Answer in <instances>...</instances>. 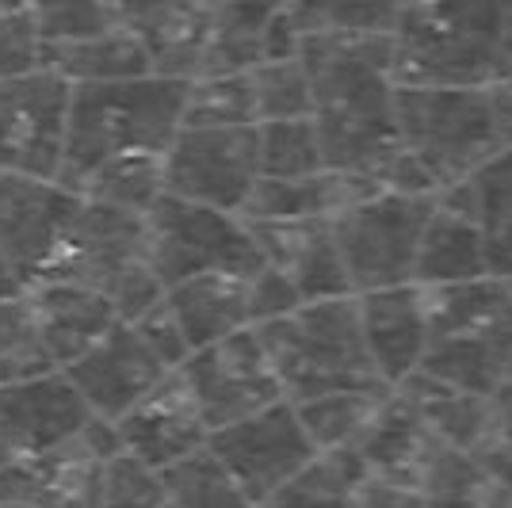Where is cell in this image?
<instances>
[{"mask_svg":"<svg viewBox=\"0 0 512 508\" xmlns=\"http://www.w3.org/2000/svg\"><path fill=\"white\" fill-rule=\"evenodd\" d=\"M302 65L314 85V123L329 169L383 176L402 153L394 31H318L302 39Z\"/></svg>","mask_w":512,"mask_h":508,"instance_id":"6da1fadb","label":"cell"},{"mask_svg":"<svg viewBox=\"0 0 512 508\" xmlns=\"http://www.w3.org/2000/svg\"><path fill=\"white\" fill-rule=\"evenodd\" d=\"M188 85L180 77H130L104 85H73L69 138H65V184L85 180L115 157H165L184 130Z\"/></svg>","mask_w":512,"mask_h":508,"instance_id":"7a4b0ae2","label":"cell"},{"mask_svg":"<svg viewBox=\"0 0 512 508\" xmlns=\"http://www.w3.org/2000/svg\"><path fill=\"white\" fill-rule=\"evenodd\" d=\"M512 0H425L394 27L398 85L486 88L501 81Z\"/></svg>","mask_w":512,"mask_h":508,"instance_id":"3957f363","label":"cell"},{"mask_svg":"<svg viewBox=\"0 0 512 508\" xmlns=\"http://www.w3.org/2000/svg\"><path fill=\"white\" fill-rule=\"evenodd\" d=\"M428 302V375L463 390L497 398L509 382L512 360V287L501 276H482L451 287H421Z\"/></svg>","mask_w":512,"mask_h":508,"instance_id":"277c9868","label":"cell"},{"mask_svg":"<svg viewBox=\"0 0 512 508\" xmlns=\"http://www.w3.org/2000/svg\"><path fill=\"white\" fill-rule=\"evenodd\" d=\"M256 333L264 340L283 382V394L291 402L383 382L363 340L356 295L302 302L295 314L256 325Z\"/></svg>","mask_w":512,"mask_h":508,"instance_id":"5b68a950","label":"cell"},{"mask_svg":"<svg viewBox=\"0 0 512 508\" xmlns=\"http://www.w3.org/2000/svg\"><path fill=\"white\" fill-rule=\"evenodd\" d=\"M398 138L440 191L470 180L509 149L490 88L398 85Z\"/></svg>","mask_w":512,"mask_h":508,"instance_id":"8992f818","label":"cell"},{"mask_svg":"<svg viewBox=\"0 0 512 508\" xmlns=\"http://www.w3.org/2000/svg\"><path fill=\"white\" fill-rule=\"evenodd\" d=\"M54 279H77L104 291L123 321H138L142 314H150L157 302H165V291H169L150 260L146 214L96 203V199H85V207L77 214Z\"/></svg>","mask_w":512,"mask_h":508,"instance_id":"52a82bcc","label":"cell"},{"mask_svg":"<svg viewBox=\"0 0 512 508\" xmlns=\"http://www.w3.org/2000/svg\"><path fill=\"white\" fill-rule=\"evenodd\" d=\"M150 260L165 287L207 272L256 276L268 260L245 214L165 191L146 214Z\"/></svg>","mask_w":512,"mask_h":508,"instance_id":"ba28073f","label":"cell"},{"mask_svg":"<svg viewBox=\"0 0 512 508\" xmlns=\"http://www.w3.org/2000/svg\"><path fill=\"white\" fill-rule=\"evenodd\" d=\"M440 195H409V191H371L348 203L333 218V233L348 264L356 295L402 287L417 276L421 237Z\"/></svg>","mask_w":512,"mask_h":508,"instance_id":"9c48e42d","label":"cell"},{"mask_svg":"<svg viewBox=\"0 0 512 508\" xmlns=\"http://www.w3.org/2000/svg\"><path fill=\"white\" fill-rule=\"evenodd\" d=\"M81 207L85 195L62 176L0 172V253L31 279V287L54 279Z\"/></svg>","mask_w":512,"mask_h":508,"instance_id":"30bf717a","label":"cell"},{"mask_svg":"<svg viewBox=\"0 0 512 508\" xmlns=\"http://www.w3.org/2000/svg\"><path fill=\"white\" fill-rule=\"evenodd\" d=\"M73 85L54 69L0 77V172L62 176Z\"/></svg>","mask_w":512,"mask_h":508,"instance_id":"8fae6325","label":"cell"},{"mask_svg":"<svg viewBox=\"0 0 512 508\" xmlns=\"http://www.w3.org/2000/svg\"><path fill=\"white\" fill-rule=\"evenodd\" d=\"M260 184L256 127H184L165 153V191L245 214Z\"/></svg>","mask_w":512,"mask_h":508,"instance_id":"7c38bea8","label":"cell"},{"mask_svg":"<svg viewBox=\"0 0 512 508\" xmlns=\"http://www.w3.org/2000/svg\"><path fill=\"white\" fill-rule=\"evenodd\" d=\"M180 375L188 382L211 432L245 421V417L287 398L256 325L192 352L188 363L180 367Z\"/></svg>","mask_w":512,"mask_h":508,"instance_id":"4fadbf2b","label":"cell"},{"mask_svg":"<svg viewBox=\"0 0 512 508\" xmlns=\"http://www.w3.org/2000/svg\"><path fill=\"white\" fill-rule=\"evenodd\" d=\"M115 451H123L119 424L96 417L77 440L0 466V505L92 508L100 470Z\"/></svg>","mask_w":512,"mask_h":508,"instance_id":"5bb4252c","label":"cell"},{"mask_svg":"<svg viewBox=\"0 0 512 508\" xmlns=\"http://www.w3.org/2000/svg\"><path fill=\"white\" fill-rule=\"evenodd\" d=\"M211 447L234 470V478L256 508L268 505L318 455V444L310 440L291 398L211 432Z\"/></svg>","mask_w":512,"mask_h":508,"instance_id":"9a60e30c","label":"cell"},{"mask_svg":"<svg viewBox=\"0 0 512 508\" xmlns=\"http://www.w3.org/2000/svg\"><path fill=\"white\" fill-rule=\"evenodd\" d=\"M96 421L92 405L65 371L0 382V455L4 463L43 455L77 440Z\"/></svg>","mask_w":512,"mask_h":508,"instance_id":"2e32d148","label":"cell"},{"mask_svg":"<svg viewBox=\"0 0 512 508\" xmlns=\"http://www.w3.org/2000/svg\"><path fill=\"white\" fill-rule=\"evenodd\" d=\"M65 375L77 382L96 417L123 421L153 386L169 379L172 367L134 321H115L100 344H92L81 360L65 367Z\"/></svg>","mask_w":512,"mask_h":508,"instance_id":"e0dca14e","label":"cell"},{"mask_svg":"<svg viewBox=\"0 0 512 508\" xmlns=\"http://www.w3.org/2000/svg\"><path fill=\"white\" fill-rule=\"evenodd\" d=\"M360 325L371 363L386 386H402L409 375L425 367L432 325H428V302L417 283L383 287V291H363Z\"/></svg>","mask_w":512,"mask_h":508,"instance_id":"ac0fdd59","label":"cell"},{"mask_svg":"<svg viewBox=\"0 0 512 508\" xmlns=\"http://www.w3.org/2000/svg\"><path fill=\"white\" fill-rule=\"evenodd\" d=\"M119 27L142 43L153 73L195 81L211 43V4L203 0H119Z\"/></svg>","mask_w":512,"mask_h":508,"instance_id":"d6986e66","label":"cell"},{"mask_svg":"<svg viewBox=\"0 0 512 508\" xmlns=\"http://www.w3.org/2000/svg\"><path fill=\"white\" fill-rule=\"evenodd\" d=\"M119 424V436L130 455H138L153 470L180 463L199 447L211 444V428L180 371H172L161 386H153L142 402L130 409Z\"/></svg>","mask_w":512,"mask_h":508,"instance_id":"ffe728a7","label":"cell"},{"mask_svg":"<svg viewBox=\"0 0 512 508\" xmlns=\"http://www.w3.org/2000/svg\"><path fill=\"white\" fill-rule=\"evenodd\" d=\"M264 249V260L299 287L306 302L318 298H348L356 295L348 264L337 245V233L329 218L318 222H249Z\"/></svg>","mask_w":512,"mask_h":508,"instance_id":"44dd1931","label":"cell"},{"mask_svg":"<svg viewBox=\"0 0 512 508\" xmlns=\"http://www.w3.org/2000/svg\"><path fill=\"white\" fill-rule=\"evenodd\" d=\"M482 276H493V272L478 214L459 188L440 191L436 211L421 237L413 283L417 287H451V283H470Z\"/></svg>","mask_w":512,"mask_h":508,"instance_id":"7402d4cb","label":"cell"},{"mask_svg":"<svg viewBox=\"0 0 512 508\" xmlns=\"http://www.w3.org/2000/svg\"><path fill=\"white\" fill-rule=\"evenodd\" d=\"M31 302L50 344V356L62 371L81 360L92 344H100L115 321H123L104 291L77 279H46L31 287Z\"/></svg>","mask_w":512,"mask_h":508,"instance_id":"603a6c76","label":"cell"},{"mask_svg":"<svg viewBox=\"0 0 512 508\" xmlns=\"http://www.w3.org/2000/svg\"><path fill=\"white\" fill-rule=\"evenodd\" d=\"M371 191H379L375 180L337 169L314 172V176H260L245 218L249 222H318V218L333 222L348 203Z\"/></svg>","mask_w":512,"mask_h":508,"instance_id":"cb8c5ba5","label":"cell"},{"mask_svg":"<svg viewBox=\"0 0 512 508\" xmlns=\"http://www.w3.org/2000/svg\"><path fill=\"white\" fill-rule=\"evenodd\" d=\"M172 318L180 321L192 352L234 337L241 329H253V306H249V276L230 272H207L184 283H172L165 291Z\"/></svg>","mask_w":512,"mask_h":508,"instance_id":"d4e9b609","label":"cell"},{"mask_svg":"<svg viewBox=\"0 0 512 508\" xmlns=\"http://www.w3.org/2000/svg\"><path fill=\"white\" fill-rule=\"evenodd\" d=\"M432 444H436V436L428 432L421 413L413 409V402H409L398 386H390V394L383 398V405L371 417V424L363 428L356 447H360L363 463H367V470L375 478L402 482V486L417 489V474H421Z\"/></svg>","mask_w":512,"mask_h":508,"instance_id":"484cf974","label":"cell"},{"mask_svg":"<svg viewBox=\"0 0 512 508\" xmlns=\"http://www.w3.org/2000/svg\"><path fill=\"white\" fill-rule=\"evenodd\" d=\"M287 8H291V0H214L211 43H207L203 73H249V69H256L264 62L272 23Z\"/></svg>","mask_w":512,"mask_h":508,"instance_id":"4316f807","label":"cell"},{"mask_svg":"<svg viewBox=\"0 0 512 508\" xmlns=\"http://www.w3.org/2000/svg\"><path fill=\"white\" fill-rule=\"evenodd\" d=\"M417 493L428 508H512V497L482 463V455L444 440L428 447L425 466L417 474Z\"/></svg>","mask_w":512,"mask_h":508,"instance_id":"83f0119b","label":"cell"},{"mask_svg":"<svg viewBox=\"0 0 512 508\" xmlns=\"http://www.w3.org/2000/svg\"><path fill=\"white\" fill-rule=\"evenodd\" d=\"M398 390L413 402V409L421 413V421L428 424V432L436 440H444L451 447H467V451L482 447L493 421V398L436 379L428 371L409 375Z\"/></svg>","mask_w":512,"mask_h":508,"instance_id":"f1b7e54d","label":"cell"},{"mask_svg":"<svg viewBox=\"0 0 512 508\" xmlns=\"http://www.w3.org/2000/svg\"><path fill=\"white\" fill-rule=\"evenodd\" d=\"M43 65L65 77L69 85H104V81H130V77L153 73L150 54L127 27H111L104 35H88L73 43L43 46Z\"/></svg>","mask_w":512,"mask_h":508,"instance_id":"f546056e","label":"cell"},{"mask_svg":"<svg viewBox=\"0 0 512 508\" xmlns=\"http://www.w3.org/2000/svg\"><path fill=\"white\" fill-rule=\"evenodd\" d=\"M367 478L371 470L360 447H329L302 466L264 508H352Z\"/></svg>","mask_w":512,"mask_h":508,"instance_id":"4dcf8cb0","label":"cell"},{"mask_svg":"<svg viewBox=\"0 0 512 508\" xmlns=\"http://www.w3.org/2000/svg\"><path fill=\"white\" fill-rule=\"evenodd\" d=\"M470 199L478 214V226L486 233L490 272L512 279V149L493 157L486 169H478L470 180L455 184Z\"/></svg>","mask_w":512,"mask_h":508,"instance_id":"1f68e13d","label":"cell"},{"mask_svg":"<svg viewBox=\"0 0 512 508\" xmlns=\"http://www.w3.org/2000/svg\"><path fill=\"white\" fill-rule=\"evenodd\" d=\"M386 394H390L386 382H379V386H348V390H329V394H318V398L295 402V409H299L302 424H306L310 440L318 444V451L356 447L363 428L379 413Z\"/></svg>","mask_w":512,"mask_h":508,"instance_id":"d6a6232c","label":"cell"},{"mask_svg":"<svg viewBox=\"0 0 512 508\" xmlns=\"http://www.w3.org/2000/svg\"><path fill=\"white\" fill-rule=\"evenodd\" d=\"M161 482H165V497L176 508H256L234 478V470L218 459L211 444L184 455L180 463L165 466Z\"/></svg>","mask_w":512,"mask_h":508,"instance_id":"836d02e7","label":"cell"},{"mask_svg":"<svg viewBox=\"0 0 512 508\" xmlns=\"http://www.w3.org/2000/svg\"><path fill=\"white\" fill-rule=\"evenodd\" d=\"M77 188L85 199L96 203H111L123 211L150 214V207L165 195V157H115L100 169H92L85 180L69 184Z\"/></svg>","mask_w":512,"mask_h":508,"instance_id":"e575fe53","label":"cell"},{"mask_svg":"<svg viewBox=\"0 0 512 508\" xmlns=\"http://www.w3.org/2000/svg\"><path fill=\"white\" fill-rule=\"evenodd\" d=\"M46 371H62L35 314L31 291L20 298H0V382L35 379Z\"/></svg>","mask_w":512,"mask_h":508,"instance_id":"d590c367","label":"cell"},{"mask_svg":"<svg viewBox=\"0 0 512 508\" xmlns=\"http://www.w3.org/2000/svg\"><path fill=\"white\" fill-rule=\"evenodd\" d=\"M184 127H260L253 69L249 73H203L188 85Z\"/></svg>","mask_w":512,"mask_h":508,"instance_id":"8d00e7d4","label":"cell"},{"mask_svg":"<svg viewBox=\"0 0 512 508\" xmlns=\"http://www.w3.org/2000/svg\"><path fill=\"white\" fill-rule=\"evenodd\" d=\"M260 176H314L325 172V146L314 115L260 123Z\"/></svg>","mask_w":512,"mask_h":508,"instance_id":"74e56055","label":"cell"},{"mask_svg":"<svg viewBox=\"0 0 512 508\" xmlns=\"http://www.w3.org/2000/svg\"><path fill=\"white\" fill-rule=\"evenodd\" d=\"M302 35L318 31H394L402 0H291Z\"/></svg>","mask_w":512,"mask_h":508,"instance_id":"f35d334b","label":"cell"},{"mask_svg":"<svg viewBox=\"0 0 512 508\" xmlns=\"http://www.w3.org/2000/svg\"><path fill=\"white\" fill-rule=\"evenodd\" d=\"M253 88L260 123L314 115V85H310V73L302 65V54L299 58H279V62H260L253 69Z\"/></svg>","mask_w":512,"mask_h":508,"instance_id":"ab89813d","label":"cell"},{"mask_svg":"<svg viewBox=\"0 0 512 508\" xmlns=\"http://www.w3.org/2000/svg\"><path fill=\"white\" fill-rule=\"evenodd\" d=\"M165 501L161 470L146 466L127 447L115 451L100 470V486L92 508H157Z\"/></svg>","mask_w":512,"mask_h":508,"instance_id":"60d3db41","label":"cell"},{"mask_svg":"<svg viewBox=\"0 0 512 508\" xmlns=\"http://www.w3.org/2000/svg\"><path fill=\"white\" fill-rule=\"evenodd\" d=\"M43 43H73L119 27V0H35Z\"/></svg>","mask_w":512,"mask_h":508,"instance_id":"b9f144b4","label":"cell"},{"mask_svg":"<svg viewBox=\"0 0 512 508\" xmlns=\"http://www.w3.org/2000/svg\"><path fill=\"white\" fill-rule=\"evenodd\" d=\"M43 46L35 0H0V77H20L39 69Z\"/></svg>","mask_w":512,"mask_h":508,"instance_id":"7bdbcfd3","label":"cell"},{"mask_svg":"<svg viewBox=\"0 0 512 508\" xmlns=\"http://www.w3.org/2000/svg\"><path fill=\"white\" fill-rule=\"evenodd\" d=\"M306 298L299 295V287L287 279V272H279L276 264H264L256 276H249V306H253V325L276 321L295 314Z\"/></svg>","mask_w":512,"mask_h":508,"instance_id":"ee69618b","label":"cell"},{"mask_svg":"<svg viewBox=\"0 0 512 508\" xmlns=\"http://www.w3.org/2000/svg\"><path fill=\"white\" fill-rule=\"evenodd\" d=\"M478 455H482V463L490 466L493 478L512 497V386H505L493 398V421L482 447H478Z\"/></svg>","mask_w":512,"mask_h":508,"instance_id":"f6af8a7d","label":"cell"},{"mask_svg":"<svg viewBox=\"0 0 512 508\" xmlns=\"http://www.w3.org/2000/svg\"><path fill=\"white\" fill-rule=\"evenodd\" d=\"M352 508H428V505L413 486L386 482V478H375V474H371Z\"/></svg>","mask_w":512,"mask_h":508,"instance_id":"bcb514c9","label":"cell"},{"mask_svg":"<svg viewBox=\"0 0 512 508\" xmlns=\"http://www.w3.org/2000/svg\"><path fill=\"white\" fill-rule=\"evenodd\" d=\"M486 88H490V104H493V115H497V127H501V138L512 149V77L493 81Z\"/></svg>","mask_w":512,"mask_h":508,"instance_id":"7dc6e473","label":"cell"},{"mask_svg":"<svg viewBox=\"0 0 512 508\" xmlns=\"http://www.w3.org/2000/svg\"><path fill=\"white\" fill-rule=\"evenodd\" d=\"M27 291H31V279L23 276L12 260L0 253V298H20V295H27Z\"/></svg>","mask_w":512,"mask_h":508,"instance_id":"c3c4849f","label":"cell"},{"mask_svg":"<svg viewBox=\"0 0 512 508\" xmlns=\"http://www.w3.org/2000/svg\"><path fill=\"white\" fill-rule=\"evenodd\" d=\"M413 4H425V0H402V8H413Z\"/></svg>","mask_w":512,"mask_h":508,"instance_id":"681fc988","label":"cell"},{"mask_svg":"<svg viewBox=\"0 0 512 508\" xmlns=\"http://www.w3.org/2000/svg\"><path fill=\"white\" fill-rule=\"evenodd\" d=\"M157 508H176V505H172L169 497H165V501H161V505H157Z\"/></svg>","mask_w":512,"mask_h":508,"instance_id":"f907efd6","label":"cell"},{"mask_svg":"<svg viewBox=\"0 0 512 508\" xmlns=\"http://www.w3.org/2000/svg\"><path fill=\"white\" fill-rule=\"evenodd\" d=\"M505 386H512V360H509V382H505Z\"/></svg>","mask_w":512,"mask_h":508,"instance_id":"816d5d0a","label":"cell"},{"mask_svg":"<svg viewBox=\"0 0 512 508\" xmlns=\"http://www.w3.org/2000/svg\"><path fill=\"white\" fill-rule=\"evenodd\" d=\"M0 508H27V505H0Z\"/></svg>","mask_w":512,"mask_h":508,"instance_id":"f5cc1de1","label":"cell"},{"mask_svg":"<svg viewBox=\"0 0 512 508\" xmlns=\"http://www.w3.org/2000/svg\"><path fill=\"white\" fill-rule=\"evenodd\" d=\"M0 466H4V455H0Z\"/></svg>","mask_w":512,"mask_h":508,"instance_id":"db71d44e","label":"cell"},{"mask_svg":"<svg viewBox=\"0 0 512 508\" xmlns=\"http://www.w3.org/2000/svg\"><path fill=\"white\" fill-rule=\"evenodd\" d=\"M203 4H214V0H203Z\"/></svg>","mask_w":512,"mask_h":508,"instance_id":"11a10c76","label":"cell"},{"mask_svg":"<svg viewBox=\"0 0 512 508\" xmlns=\"http://www.w3.org/2000/svg\"><path fill=\"white\" fill-rule=\"evenodd\" d=\"M509 287H512V279H509Z\"/></svg>","mask_w":512,"mask_h":508,"instance_id":"9f6ffc18","label":"cell"}]
</instances>
